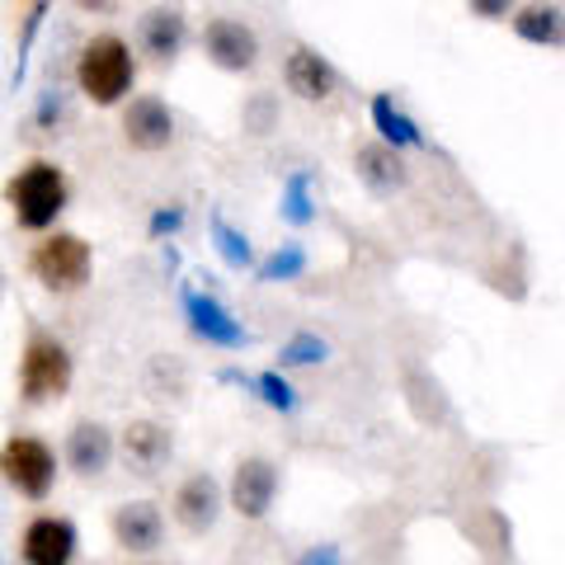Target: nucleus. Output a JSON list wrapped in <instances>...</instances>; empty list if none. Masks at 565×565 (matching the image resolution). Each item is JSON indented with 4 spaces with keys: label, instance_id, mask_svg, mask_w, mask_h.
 Listing matches in <instances>:
<instances>
[{
    "label": "nucleus",
    "instance_id": "nucleus-8",
    "mask_svg": "<svg viewBox=\"0 0 565 565\" xmlns=\"http://www.w3.org/2000/svg\"><path fill=\"white\" fill-rule=\"evenodd\" d=\"M278 486L282 476L278 467L269 462V457H241L236 471H232V486H226V500H232V509L241 519H264L278 500Z\"/></svg>",
    "mask_w": 565,
    "mask_h": 565
},
{
    "label": "nucleus",
    "instance_id": "nucleus-28",
    "mask_svg": "<svg viewBox=\"0 0 565 565\" xmlns=\"http://www.w3.org/2000/svg\"><path fill=\"white\" fill-rule=\"evenodd\" d=\"M467 10H471V14H481V20H514L509 0H471Z\"/></svg>",
    "mask_w": 565,
    "mask_h": 565
},
{
    "label": "nucleus",
    "instance_id": "nucleus-2",
    "mask_svg": "<svg viewBox=\"0 0 565 565\" xmlns=\"http://www.w3.org/2000/svg\"><path fill=\"white\" fill-rule=\"evenodd\" d=\"M137 81V62H132V47L118 39V33H95L90 43L81 47L76 57V85L81 95L99 104V109H114V104L128 99Z\"/></svg>",
    "mask_w": 565,
    "mask_h": 565
},
{
    "label": "nucleus",
    "instance_id": "nucleus-22",
    "mask_svg": "<svg viewBox=\"0 0 565 565\" xmlns=\"http://www.w3.org/2000/svg\"><path fill=\"white\" fill-rule=\"evenodd\" d=\"M302 274H307V250H302L297 241L278 245L269 259L255 264V278H259V282H292V278H302Z\"/></svg>",
    "mask_w": 565,
    "mask_h": 565
},
{
    "label": "nucleus",
    "instance_id": "nucleus-11",
    "mask_svg": "<svg viewBox=\"0 0 565 565\" xmlns=\"http://www.w3.org/2000/svg\"><path fill=\"white\" fill-rule=\"evenodd\" d=\"M122 141L132 151H161L174 141V114L161 95H132L122 104Z\"/></svg>",
    "mask_w": 565,
    "mask_h": 565
},
{
    "label": "nucleus",
    "instance_id": "nucleus-12",
    "mask_svg": "<svg viewBox=\"0 0 565 565\" xmlns=\"http://www.w3.org/2000/svg\"><path fill=\"white\" fill-rule=\"evenodd\" d=\"M109 527H114V542L122 546V552L132 556H151L156 546L166 542V514L156 500H128L118 504L109 514Z\"/></svg>",
    "mask_w": 565,
    "mask_h": 565
},
{
    "label": "nucleus",
    "instance_id": "nucleus-14",
    "mask_svg": "<svg viewBox=\"0 0 565 565\" xmlns=\"http://www.w3.org/2000/svg\"><path fill=\"white\" fill-rule=\"evenodd\" d=\"M62 457H66V467H71V471L90 481V476H104V471H109V462L118 457V438L104 429L99 419H76V424H71V434H66Z\"/></svg>",
    "mask_w": 565,
    "mask_h": 565
},
{
    "label": "nucleus",
    "instance_id": "nucleus-16",
    "mask_svg": "<svg viewBox=\"0 0 565 565\" xmlns=\"http://www.w3.org/2000/svg\"><path fill=\"white\" fill-rule=\"evenodd\" d=\"M137 43L141 52H147L151 62H174L184 52L189 43V20H184V10H170V6H156L141 14V24H137Z\"/></svg>",
    "mask_w": 565,
    "mask_h": 565
},
{
    "label": "nucleus",
    "instance_id": "nucleus-24",
    "mask_svg": "<svg viewBox=\"0 0 565 565\" xmlns=\"http://www.w3.org/2000/svg\"><path fill=\"white\" fill-rule=\"evenodd\" d=\"M250 392H259L264 405H274V411H297V392H292V382L278 373V367H269V373H255L250 377Z\"/></svg>",
    "mask_w": 565,
    "mask_h": 565
},
{
    "label": "nucleus",
    "instance_id": "nucleus-17",
    "mask_svg": "<svg viewBox=\"0 0 565 565\" xmlns=\"http://www.w3.org/2000/svg\"><path fill=\"white\" fill-rule=\"evenodd\" d=\"M353 170H359V184L373 193V199H392V193L405 189V180H411L401 151L382 147V141H363V147L353 151Z\"/></svg>",
    "mask_w": 565,
    "mask_h": 565
},
{
    "label": "nucleus",
    "instance_id": "nucleus-4",
    "mask_svg": "<svg viewBox=\"0 0 565 565\" xmlns=\"http://www.w3.org/2000/svg\"><path fill=\"white\" fill-rule=\"evenodd\" d=\"M90 269H95L90 241L76 232H52L33 245V255H29V274L39 278L47 292H81L85 282H90Z\"/></svg>",
    "mask_w": 565,
    "mask_h": 565
},
{
    "label": "nucleus",
    "instance_id": "nucleus-9",
    "mask_svg": "<svg viewBox=\"0 0 565 565\" xmlns=\"http://www.w3.org/2000/svg\"><path fill=\"white\" fill-rule=\"evenodd\" d=\"M118 457H122V467H128L132 476L151 481V476H161L166 462L174 457V434L166 429V424H156V419H132L128 429L118 434Z\"/></svg>",
    "mask_w": 565,
    "mask_h": 565
},
{
    "label": "nucleus",
    "instance_id": "nucleus-6",
    "mask_svg": "<svg viewBox=\"0 0 565 565\" xmlns=\"http://www.w3.org/2000/svg\"><path fill=\"white\" fill-rule=\"evenodd\" d=\"M203 57L217 71H250L259 62V39L236 14H212L203 24Z\"/></svg>",
    "mask_w": 565,
    "mask_h": 565
},
{
    "label": "nucleus",
    "instance_id": "nucleus-23",
    "mask_svg": "<svg viewBox=\"0 0 565 565\" xmlns=\"http://www.w3.org/2000/svg\"><path fill=\"white\" fill-rule=\"evenodd\" d=\"M326 359H330V344L321 340V334L297 330L292 340H282V349H278V373H282V367H316Z\"/></svg>",
    "mask_w": 565,
    "mask_h": 565
},
{
    "label": "nucleus",
    "instance_id": "nucleus-19",
    "mask_svg": "<svg viewBox=\"0 0 565 565\" xmlns=\"http://www.w3.org/2000/svg\"><path fill=\"white\" fill-rule=\"evenodd\" d=\"M514 33L533 47H565V10L561 6H519Z\"/></svg>",
    "mask_w": 565,
    "mask_h": 565
},
{
    "label": "nucleus",
    "instance_id": "nucleus-3",
    "mask_svg": "<svg viewBox=\"0 0 565 565\" xmlns=\"http://www.w3.org/2000/svg\"><path fill=\"white\" fill-rule=\"evenodd\" d=\"M71 377H76V359H71V349L57 340V334L33 330L24 353H20V396L29 405L57 401V396L71 392Z\"/></svg>",
    "mask_w": 565,
    "mask_h": 565
},
{
    "label": "nucleus",
    "instance_id": "nucleus-26",
    "mask_svg": "<svg viewBox=\"0 0 565 565\" xmlns=\"http://www.w3.org/2000/svg\"><path fill=\"white\" fill-rule=\"evenodd\" d=\"M180 226H184V207L170 203V207H156V212H151V226H147V232H151V241H161V236H170V232H180Z\"/></svg>",
    "mask_w": 565,
    "mask_h": 565
},
{
    "label": "nucleus",
    "instance_id": "nucleus-13",
    "mask_svg": "<svg viewBox=\"0 0 565 565\" xmlns=\"http://www.w3.org/2000/svg\"><path fill=\"white\" fill-rule=\"evenodd\" d=\"M174 523L184 527V533H212V523H217L222 514V486L212 481V471H193L180 481V490H174Z\"/></svg>",
    "mask_w": 565,
    "mask_h": 565
},
{
    "label": "nucleus",
    "instance_id": "nucleus-20",
    "mask_svg": "<svg viewBox=\"0 0 565 565\" xmlns=\"http://www.w3.org/2000/svg\"><path fill=\"white\" fill-rule=\"evenodd\" d=\"M212 245H217V255L226 259V269H236V274H245V269H255V245H250V236H245V232H236V226L232 222H226L222 217V212H217V217H212Z\"/></svg>",
    "mask_w": 565,
    "mask_h": 565
},
{
    "label": "nucleus",
    "instance_id": "nucleus-29",
    "mask_svg": "<svg viewBox=\"0 0 565 565\" xmlns=\"http://www.w3.org/2000/svg\"><path fill=\"white\" fill-rule=\"evenodd\" d=\"M297 565H340V546H334V542L307 546V552H302V561H297Z\"/></svg>",
    "mask_w": 565,
    "mask_h": 565
},
{
    "label": "nucleus",
    "instance_id": "nucleus-25",
    "mask_svg": "<svg viewBox=\"0 0 565 565\" xmlns=\"http://www.w3.org/2000/svg\"><path fill=\"white\" fill-rule=\"evenodd\" d=\"M274 122H278V104H274V95H255L250 104H245V132L264 137V132H274Z\"/></svg>",
    "mask_w": 565,
    "mask_h": 565
},
{
    "label": "nucleus",
    "instance_id": "nucleus-10",
    "mask_svg": "<svg viewBox=\"0 0 565 565\" xmlns=\"http://www.w3.org/2000/svg\"><path fill=\"white\" fill-rule=\"evenodd\" d=\"M76 523L57 519V514H39L29 519L24 537H20V561L24 565H76Z\"/></svg>",
    "mask_w": 565,
    "mask_h": 565
},
{
    "label": "nucleus",
    "instance_id": "nucleus-18",
    "mask_svg": "<svg viewBox=\"0 0 565 565\" xmlns=\"http://www.w3.org/2000/svg\"><path fill=\"white\" fill-rule=\"evenodd\" d=\"M367 118H373V132L382 147H392V151H405V147H424V132H419V122L396 109V99L392 95H373V104H367Z\"/></svg>",
    "mask_w": 565,
    "mask_h": 565
},
{
    "label": "nucleus",
    "instance_id": "nucleus-7",
    "mask_svg": "<svg viewBox=\"0 0 565 565\" xmlns=\"http://www.w3.org/2000/svg\"><path fill=\"white\" fill-rule=\"evenodd\" d=\"M180 307H184L189 330L199 334V340H203L207 349H245V344H250V334H245V326H241L236 316L226 311L212 292L184 288V292H180Z\"/></svg>",
    "mask_w": 565,
    "mask_h": 565
},
{
    "label": "nucleus",
    "instance_id": "nucleus-1",
    "mask_svg": "<svg viewBox=\"0 0 565 565\" xmlns=\"http://www.w3.org/2000/svg\"><path fill=\"white\" fill-rule=\"evenodd\" d=\"M71 184L57 161H29L6 180V207L20 232H47L66 212Z\"/></svg>",
    "mask_w": 565,
    "mask_h": 565
},
{
    "label": "nucleus",
    "instance_id": "nucleus-27",
    "mask_svg": "<svg viewBox=\"0 0 565 565\" xmlns=\"http://www.w3.org/2000/svg\"><path fill=\"white\" fill-rule=\"evenodd\" d=\"M62 122V90H43L39 99V128H57Z\"/></svg>",
    "mask_w": 565,
    "mask_h": 565
},
{
    "label": "nucleus",
    "instance_id": "nucleus-15",
    "mask_svg": "<svg viewBox=\"0 0 565 565\" xmlns=\"http://www.w3.org/2000/svg\"><path fill=\"white\" fill-rule=\"evenodd\" d=\"M282 85L297 95V99H307V104H321L334 95V85H340V76H334V66L321 57L316 47L307 43H297L288 57H282Z\"/></svg>",
    "mask_w": 565,
    "mask_h": 565
},
{
    "label": "nucleus",
    "instance_id": "nucleus-21",
    "mask_svg": "<svg viewBox=\"0 0 565 565\" xmlns=\"http://www.w3.org/2000/svg\"><path fill=\"white\" fill-rule=\"evenodd\" d=\"M278 212H282L288 226H311L316 222V199H311V174L307 170H292L288 180H282Z\"/></svg>",
    "mask_w": 565,
    "mask_h": 565
},
{
    "label": "nucleus",
    "instance_id": "nucleus-5",
    "mask_svg": "<svg viewBox=\"0 0 565 565\" xmlns=\"http://www.w3.org/2000/svg\"><path fill=\"white\" fill-rule=\"evenodd\" d=\"M0 481L20 500H47L57 486V452L33 434H10L0 444Z\"/></svg>",
    "mask_w": 565,
    "mask_h": 565
}]
</instances>
